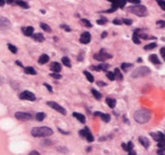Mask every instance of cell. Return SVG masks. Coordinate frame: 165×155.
<instances>
[{
    "instance_id": "1",
    "label": "cell",
    "mask_w": 165,
    "mask_h": 155,
    "mask_svg": "<svg viewBox=\"0 0 165 155\" xmlns=\"http://www.w3.org/2000/svg\"><path fill=\"white\" fill-rule=\"evenodd\" d=\"M134 118L139 124H146L151 119V111L145 108L138 109L137 111H135L134 113Z\"/></svg>"
},
{
    "instance_id": "2",
    "label": "cell",
    "mask_w": 165,
    "mask_h": 155,
    "mask_svg": "<svg viewBox=\"0 0 165 155\" xmlns=\"http://www.w3.org/2000/svg\"><path fill=\"white\" fill-rule=\"evenodd\" d=\"M53 134V131L48 127H35L32 129V135L34 137H48Z\"/></svg>"
},
{
    "instance_id": "3",
    "label": "cell",
    "mask_w": 165,
    "mask_h": 155,
    "mask_svg": "<svg viewBox=\"0 0 165 155\" xmlns=\"http://www.w3.org/2000/svg\"><path fill=\"white\" fill-rule=\"evenodd\" d=\"M128 11L135 14L136 16H138V17H145V16L148 14V13H147L146 7H145V6L139 5V4H138V5L133 6V7H129Z\"/></svg>"
},
{
    "instance_id": "4",
    "label": "cell",
    "mask_w": 165,
    "mask_h": 155,
    "mask_svg": "<svg viewBox=\"0 0 165 155\" xmlns=\"http://www.w3.org/2000/svg\"><path fill=\"white\" fill-rule=\"evenodd\" d=\"M149 74H151L149 67H147V66H140V67H137L136 70L134 71L132 76L133 78H144V76H147V75Z\"/></svg>"
},
{
    "instance_id": "5",
    "label": "cell",
    "mask_w": 165,
    "mask_h": 155,
    "mask_svg": "<svg viewBox=\"0 0 165 155\" xmlns=\"http://www.w3.org/2000/svg\"><path fill=\"white\" fill-rule=\"evenodd\" d=\"M94 59H96L97 61H100V62H103L106 61V60H108V59H111L112 57V55L111 54H109L108 52L106 51V50H101L99 53H97V54H94Z\"/></svg>"
},
{
    "instance_id": "6",
    "label": "cell",
    "mask_w": 165,
    "mask_h": 155,
    "mask_svg": "<svg viewBox=\"0 0 165 155\" xmlns=\"http://www.w3.org/2000/svg\"><path fill=\"white\" fill-rule=\"evenodd\" d=\"M19 98L22 100H29V101H35L36 100L35 94L32 93L30 91H23L22 93L19 94Z\"/></svg>"
},
{
    "instance_id": "7",
    "label": "cell",
    "mask_w": 165,
    "mask_h": 155,
    "mask_svg": "<svg viewBox=\"0 0 165 155\" xmlns=\"http://www.w3.org/2000/svg\"><path fill=\"white\" fill-rule=\"evenodd\" d=\"M47 106H50L51 108H53V109H55L56 111H59L60 113H62V115H66V110H65L63 107H61L59 103H56V102H54V101H48L47 102Z\"/></svg>"
},
{
    "instance_id": "8",
    "label": "cell",
    "mask_w": 165,
    "mask_h": 155,
    "mask_svg": "<svg viewBox=\"0 0 165 155\" xmlns=\"http://www.w3.org/2000/svg\"><path fill=\"white\" fill-rule=\"evenodd\" d=\"M15 117L17 118L18 120H23V122H26V120H30L32 119V115L27 113H22V111H18V113H15Z\"/></svg>"
},
{
    "instance_id": "9",
    "label": "cell",
    "mask_w": 165,
    "mask_h": 155,
    "mask_svg": "<svg viewBox=\"0 0 165 155\" xmlns=\"http://www.w3.org/2000/svg\"><path fill=\"white\" fill-rule=\"evenodd\" d=\"M90 41H91V35H90V33L84 32V33L81 34L80 42L82 43V44H88V43H90Z\"/></svg>"
},
{
    "instance_id": "10",
    "label": "cell",
    "mask_w": 165,
    "mask_h": 155,
    "mask_svg": "<svg viewBox=\"0 0 165 155\" xmlns=\"http://www.w3.org/2000/svg\"><path fill=\"white\" fill-rule=\"evenodd\" d=\"M10 26V23H9V20L6 18V17H0V28L2 29H6V28H8Z\"/></svg>"
},
{
    "instance_id": "11",
    "label": "cell",
    "mask_w": 165,
    "mask_h": 155,
    "mask_svg": "<svg viewBox=\"0 0 165 155\" xmlns=\"http://www.w3.org/2000/svg\"><path fill=\"white\" fill-rule=\"evenodd\" d=\"M94 116H96V117H100L101 119H102L103 122H110V115L100 113V111H97V113H94Z\"/></svg>"
},
{
    "instance_id": "12",
    "label": "cell",
    "mask_w": 165,
    "mask_h": 155,
    "mask_svg": "<svg viewBox=\"0 0 165 155\" xmlns=\"http://www.w3.org/2000/svg\"><path fill=\"white\" fill-rule=\"evenodd\" d=\"M109 1L112 4V6H116L118 8H123L126 5V0H109Z\"/></svg>"
},
{
    "instance_id": "13",
    "label": "cell",
    "mask_w": 165,
    "mask_h": 155,
    "mask_svg": "<svg viewBox=\"0 0 165 155\" xmlns=\"http://www.w3.org/2000/svg\"><path fill=\"white\" fill-rule=\"evenodd\" d=\"M151 136L155 139V141L160 142L161 139H163L164 138V134H162V133L157 132V133H151Z\"/></svg>"
},
{
    "instance_id": "14",
    "label": "cell",
    "mask_w": 165,
    "mask_h": 155,
    "mask_svg": "<svg viewBox=\"0 0 165 155\" xmlns=\"http://www.w3.org/2000/svg\"><path fill=\"white\" fill-rule=\"evenodd\" d=\"M22 30H23V33L25 34L26 36H33V35H34V28L30 27V26H29V27H24Z\"/></svg>"
},
{
    "instance_id": "15",
    "label": "cell",
    "mask_w": 165,
    "mask_h": 155,
    "mask_svg": "<svg viewBox=\"0 0 165 155\" xmlns=\"http://www.w3.org/2000/svg\"><path fill=\"white\" fill-rule=\"evenodd\" d=\"M48 61H50V56H48V55H46V54H43V55H41V56H39V59H38V63H39L41 65H43V64L47 63Z\"/></svg>"
},
{
    "instance_id": "16",
    "label": "cell",
    "mask_w": 165,
    "mask_h": 155,
    "mask_svg": "<svg viewBox=\"0 0 165 155\" xmlns=\"http://www.w3.org/2000/svg\"><path fill=\"white\" fill-rule=\"evenodd\" d=\"M139 143H140V144H142V145L144 146L145 148H148V147H149V141H148V139H147L145 136H140V137H139Z\"/></svg>"
},
{
    "instance_id": "17",
    "label": "cell",
    "mask_w": 165,
    "mask_h": 155,
    "mask_svg": "<svg viewBox=\"0 0 165 155\" xmlns=\"http://www.w3.org/2000/svg\"><path fill=\"white\" fill-rule=\"evenodd\" d=\"M92 69L93 70H102V71H107L108 69H109V65L107 64V63H101V64H99V66H92Z\"/></svg>"
},
{
    "instance_id": "18",
    "label": "cell",
    "mask_w": 165,
    "mask_h": 155,
    "mask_svg": "<svg viewBox=\"0 0 165 155\" xmlns=\"http://www.w3.org/2000/svg\"><path fill=\"white\" fill-rule=\"evenodd\" d=\"M73 117H75L77 119H78L79 122H81L82 124H84L85 122V117L83 116L82 113H73Z\"/></svg>"
},
{
    "instance_id": "19",
    "label": "cell",
    "mask_w": 165,
    "mask_h": 155,
    "mask_svg": "<svg viewBox=\"0 0 165 155\" xmlns=\"http://www.w3.org/2000/svg\"><path fill=\"white\" fill-rule=\"evenodd\" d=\"M33 38L35 39V41H37V42H44V35H42L41 33H37V34H34L33 35Z\"/></svg>"
},
{
    "instance_id": "20",
    "label": "cell",
    "mask_w": 165,
    "mask_h": 155,
    "mask_svg": "<svg viewBox=\"0 0 165 155\" xmlns=\"http://www.w3.org/2000/svg\"><path fill=\"white\" fill-rule=\"evenodd\" d=\"M106 102H107V105H108V107H110V108H115L116 100L114 98H107Z\"/></svg>"
},
{
    "instance_id": "21",
    "label": "cell",
    "mask_w": 165,
    "mask_h": 155,
    "mask_svg": "<svg viewBox=\"0 0 165 155\" xmlns=\"http://www.w3.org/2000/svg\"><path fill=\"white\" fill-rule=\"evenodd\" d=\"M149 61H151L152 63L156 64V65H158V64H160V60H158L157 55H155V54H152V55H149Z\"/></svg>"
},
{
    "instance_id": "22",
    "label": "cell",
    "mask_w": 165,
    "mask_h": 155,
    "mask_svg": "<svg viewBox=\"0 0 165 155\" xmlns=\"http://www.w3.org/2000/svg\"><path fill=\"white\" fill-rule=\"evenodd\" d=\"M133 64L132 63H123L121 64V69L125 71V72H128L130 69H133Z\"/></svg>"
},
{
    "instance_id": "23",
    "label": "cell",
    "mask_w": 165,
    "mask_h": 155,
    "mask_svg": "<svg viewBox=\"0 0 165 155\" xmlns=\"http://www.w3.org/2000/svg\"><path fill=\"white\" fill-rule=\"evenodd\" d=\"M85 131H87V134H85V138H87V141L90 142V143L93 142V139H94V138H93V135H92L91 132L89 131V128H88V127L85 128Z\"/></svg>"
},
{
    "instance_id": "24",
    "label": "cell",
    "mask_w": 165,
    "mask_h": 155,
    "mask_svg": "<svg viewBox=\"0 0 165 155\" xmlns=\"http://www.w3.org/2000/svg\"><path fill=\"white\" fill-rule=\"evenodd\" d=\"M25 73H26V74L35 75L36 74V71H35V69L32 67V66H28V67H25Z\"/></svg>"
},
{
    "instance_id": "25",
    "label": "cell",
    "mask_w": 165,
    "mask_h": 155,
    "mask_svg": "<svg viewBox=\"0 0 165 155\" xmlns=\"http://www.w3.org/2000/svg\"><path fill=\"white\" fill-rule=\"evenodd\" d=\"M52 71H53V72H57V73H60L61 72V64L60 63H54V64L52 65Z\"/></svg>"
},
{
    "instance_id": "26",
    "label": "cell",
    "mask_w": 165,
    "mask_h": 155,
    "mask_svg": "<svg viewBox=\"0 0 165 155\" xmlns=\"http://www.w3.org/2000/svg\"><path fill=\"white\" fill-rule=\"evenodd\" d=\"M115 75L118 81H123V79H124V76H123V74H121V72H120L119 69H115Z\"/></svg>"
},
{
    "instance_id": "27",
    "label": "cell",
    "mask_w": 165,
    "mask_h": 155,
    "mask_svg": "<svg viewBox=\"0 0 165 155\" xmlns=\"http://www.w3.org/2000/svg\"><path fill=\"white\" fill-rule=\"evenodd\" d=\"M83 73H84V75L87 76V79H88V81H89V82H93V81H94V78H93V75H92L90 72H88V71H84Z\"/></svg>"
},
{
    "instance_id": "28",
    "label": "cell",
    "mask_w": 165,
    "mask_h": 155,
    "mask_svg": "<svg viewBox=\"0 0 165 155\" xmlns=\"http://www.w3.org/2000/svg\"><path fill=\"white\" fill-rule=\"evenodd\" d=\"M16 2H17V5L20 6L22 8H25V9H28V8H29V6H28V4H26V2H24V1H22V0H17Z\"/></svg>"
},
{
    "instance_id": "29",
    "label": "cell",
    "mask_w": 165,
    "mask_h": 155,
    "mask_svg": "<svg viewBox=\"0 0 165 155\" xmlns=\"http://www.w3.org/2000/svg\"><path fill=\"white\" fill-rule=\"evenodd\" d=\"M46 117V115L44 113H36V120H38V122H42V120H44Z\"/></svg>"
},
{
    "instance_id": "30",
    "label": "cell",
    "mask_w": 165,
    "mask_h": 155,
    "mask_svg": "<svg viewBox=\"0 0 165 155\" xmlns=\"http://www.w3.org/2000/svg\"><path fill=\"white\" fill-rule=\"evenodd\" d=\"M91 92H92V94H93V97H94L97 100H100V99H101V93H100V92H98L96 89H92Z\"/></svg>"
},
{
    "instance_id": "31",
    "label": "cell",
    "mask_w": 165,
    "mask_h": 155,
    "mask_svg": "<svg viewBox=\"0 0 165 155\" xmlns=\"http://www.w3.org/2000/svg\"><path fill=\"white\" fill-rule=\"evenodd\" d=\"M62 62H63V64H64L65 66L71 67V61H70L69 57H62Z\"/></svg>"
},
{
    "instance_id": "32",
    "label": "cell",
    "mask_w": 165,
    "mask_h": 155,
    "mask_svg": "<svg viewBox=\"0 0 165 155\" xmlns=\"http://www.w3.org/2000/svg\"><path fill=\"white\" fill-rule=\"evenodd\" d=\"M107 76L110 81H115L116 80V75L115 72H107Z\"/></svg>"
},
{
    "instance_id": "33",
    "label": "cell",
    "mask_w": 165,
    "mask_h": 155,
    "mask_svg": "<svg viewBox=\"0 0 165 155\" xmlns=\"http://www.w3.org/2000/svg\"><path fill=\"white\" fill-rule=\"evenodd\" d=\"M133 41H134V43H135V44H140V39H139V36L137 35V33H134Z\"/></svg>"
},
{
    "instance_id": "34",
    "label": "cell",
    "mask_w": 165,
    "mask_h": 155,
    "mask_svg": "<svg viewBox=\"0 0 165 155\" xmlns=\"http://www.w3.org/2000/svg\"><path fill=\"white\" fill-rule=\"evenodd\" d=\"M8 48L10 50V52L13 53V54H16L17 53V47L13 45V44H8Z\"/></svg>"
},
{
    "instance_id": "35",
    "label": "cell",
    "mask_w": 165,
    "mask_h": 155,
    "mask_svg": "<svg viewBox=\"0 0 165 155\" xmlns=\"http://www.w3.org/2000/svg\"><path fill=\"white\" fill-rule=\"evenodd\" d=\"M41 27H42V29H43V30H45L46 33H50V32H51V28L48 27V25H46V24L42 23L41 24Z\"/></svg>"
},
{
    "instance_id": "36",
    "label": "cell",
    "mask_w": 165,
    "mask_h": 155,
    "mask_svg": "<svg viewBox=\"0 0 165 155\" xmlns=\"http://www.w3.org/2000/svg\"><path fill=\"white\" fill-rule=\"evenodd\" d=\"M123 148H124L125 151H126V152H130V151H133V147H130V145H129V144H125V143H123Z\"/></svg>"
},
{
    "instance_id": "37",
    "label": "cell",
    "mask_w": 165,
    "mask_h": 155,
    "mask_svg": "<svg viewBox=\"0 0 165 155\" xmlns=\"http://www.w3.org/2000/svg\"><path fill=\"white\" fill-rule=\"evenodd\" d=\"M81 23H82L85 27H90V28L92 27V24L90 23L89 20H87V19H81Z\"/></svg>"
},
{
    "instance_id": "38",
    "label": "cell",
    "mask_w": 165,
    "mask_h": 155,
    "mask_svg": "<svg viewBox=\"0 0 165 155\" xmlns=\"http://www.w3.org/2000/svg\"><path fill=\"white\" fill-rule=\"evenodd\" d=\"M97 23L99 24V25H105V24L108 23V19H107V18H101V19H98V20H97Z\"/></svg>"
},
{
    "instance_id": "39",
    "label": "cell",
    "mask_w": 165,
    "mask_h": 155,
    "mask_svg": "<svg viewBox=\"0 0 165 155\" xmlns=\"http://www.w3.org/2000/svg\"><path fill=\"white\" fill-rule=\"evenodd\" d=\"M51 76L54 78V79H61V78H62V75H61L60 73H57V72H53V73H51Z\"/></svg>"
},
{
    "instance_id": "40",
    "label": "cell",
    "mask_w": 165,
    "mask_h": 155,
    "mask_svg": "<svg viewBox=\"0 0 165 155\" xmlns=\"http://www.w3.org/2000/svg\"><path fill=\"white\" fill-rule=\"evenodd\" d=\"M156 2L158 4V6H160V7H161V8H162V9L165 10V1H163V0H157Z\"/></svg>"
},
{
    "instance_id": "41",
    "label": "cell",
    "mask_w": 165,
    "mask_h": 155,
    "mask_svg": "<svg viewBox=\"0 0 165 155\" xmlns=\"http://www.w3.org/2000/svg\"><path fill=\"white\" fill-rule=\"evenodd\" d=\"M155 47H156V44H155V43H153V44L146 45V46H145V50H146V51H148V50H152V48H155Z\"/></svg>"
},
{
    "instance_id": "42",
    "label": "cell",
    "mask_w": 165,
    "mask_h": 155,
    "mask_svg": "<svg viewBox=\"0 0 165 155\" xmlns=\"http://www.w3.org/2000/svg\"><path fill=\"white\" fill-rule=\"evenodd\" d=\"M157 25H158V27H162V28H163V27H165V22L164 20H158V22H157Z\"/></svg>"
},
{
    "instance_id": "43",
    "label": "cell",
    "mask_w": 165,
    "mask_h": 155,
    "mask_svg": "<svg viewBox=\"0 0 165 155\" xmlns=\"http://www.w3.org/2000/svg\"><path fill=\"white\" fill-rule=\"evenodd\" d=\"M123 23L126 24V25H132L133 24V20L132 19H123Z\"/></svg>"
},
{
    "instance_id": "44",
    "label": "cell",
    "mask_w": 165,
    "mask_h": 155,
    "mask_svg": "<svg viewBox=\"0 0 165 155\" xmlns=\"http://www.w3.org/2000/svg\"><path fill=\"white\" fill-rule=\"evenodd\" d=\"M161 54H162L163 60L165 61V47H162V48H161Z\"/></svg>"
},
{
    "instance_id": "45",
    "label": "cell",
    "mask_w": 165,
    "mask_h": 155,
    "mask_svg": "<svg viewBox=\"0 0 165 155\" xmlns=\"http://www.w3.org/2000/svg\"><path fill=\"white\" fill-rule=\"evenodd\" d=\"M158 146H160V147H164V146H165V138L161 139L160 143H158Z\"/></svg>"
},
{
    "instance_id": "46",
    "label": "cell",
    "mask_w": 165,
    "mask_h": 155,
    "mask_svg": "<svg viewBox=\"0 0 165 155\" xmlns=\"http://www.w3.org/2000/svg\"><path fill=\"white\" fill-rule=\"evenodd\" d=\"M129 2H132V4H135V5H138V4H140V0H127Z\"/></svg>"
},
{
    "instance_id": "47",
    "label": "cell",
    "mask_w": 165,
    "mask_h": 155,
    "mask_svg": "<svg viewBox=\"0 0 165 155\" xmlns=\"http://www.w3.org/2000/svg\"><path fill=\"white\" fill-rule=\"evenodd\" d=\"M61 28L65 29L66 32H70V30H71V28H70L69 26H66V25H62V26H61Z\"/></svg>"
},
{
    "instance_id": "48",
    "label": "cell",
    "mask_w": 165,
    "mask_h": 155,
    "mask_svg": "<svg viewBox=\"0 0 165 155\" xmlns=\"http://www.w3.org/2000/svg\"><path fill=\"white\" fill-rule=\"evenodd\" d=\"M121 23H123V20H119V19H115V20H114V24H115V25H120Z\"/></svg>"
},
{
    "instance_id": "49",
    "label": "cell",
    "mask_w": 165,
    "mask_h": 155,
    "mask_svg": "<svg viewBox=\"0 0 165 155\" xmlns=\"http://www.w3.org/2000/svg\"><path fill=\"white\" fill-rule=\"evenodd\" d=\"M44 85H45L46 88L48 89V91H50V92H52V91H53V89H52V87H51L50 85H47V83H44Z\"/></svg>"
},
{
    "instance_id": "50",
    "label": "cell",
    "mask_w": 165,
    "mask_h": 155,
    "mask_svg": "<svg viewBox=\"0 0 165 155\" xmlns=\"http://www.w3.org/2000/svg\"><path fill=\"white\" fill-rule=\"evenodd\" d=\"M29 154H30V155H35V154L38 155V154H39V153H38V152H36V151H33V152H30Z\"/></svg>"
},
{
    "instance_id": "51",
    "label": "cell",
    "mask_w": 165,
    "mask_h": 155,
    "mask_svg": "<svg viewBox=\"0 0 165 155\" xmlns=\"http://www.w3.org/2000/svg\"><path fill=\"white\" fill-rule=\"evenodd\" d=\"M5 0H0V6H1V7H4V6H5Z\"/></svg>"
},
{
    "instance_id": "52",
    "label": "cell",
    "mask_w": 165,
    "mask_h": 155,
    "mask_svg": "<svg viewBox=\"0 0 165 155\" xmlns=\"http://www.w3.org/2000/svg\"><path fill=\"white\" fill-rule=\"evenodd\" d=\"M16 64H17V65H19V66H23V64H22V62H20V61H18V60H17V61H16Z\"/></svg>"
},
{
    "instance_id": "53",
    "label": "cell",
    "mask_w": 165,
    "mask_h": 155,
    "mask_svg": "<svg viewBox=\"0 0 165 155\" xmlns=\"http://www.w3.org/2000/svg\"><path fill=\"white\" fill-rule=\"evenodd\" d=\"M107 35H108V34L106 33V32H103V33H102V35H101V37H102V38H105L106 36H107Z\"/></svg>"
},
{
    "instance_id": "54",
    "label": "cell",
    "mask_w": 165,
    "mask_h": 155,
    "mask_svg": "<svg viewBox=\"0 0 165 155\" xmlns=\"http://www.w3.org/2000/svg\"><path fill=\"white\" fill-rule=\"evenodd\" d=\"M7 2L8 4H13V2H15V0H7Z\"/></svg>"
},
{
    "instance_id": "55",
    "label": "cell",
    "mask_w": 165,
    "mask_h": 155,
    "mask_svg": "<svg viewBox=\"0 0 165 155\" xmlns=\"http://www.w3.org/2000/svg\"><path fill=\"white\" fill-rule=\"evenodd\" d=\"M129 154H130V155H134V154H136V152H134V151H130V152H129Z\"/></svg>"
},
{
    "instance_id": "56",
    "label": "cell",
    "mask_w": 165,
    "mask_h": 155,
    "mask_svg": "<svg viewBox=\"0 0 165 155\" xmlns=\"http://www.w3.org/2000/svg\"><path fill=\"white\" fill-rule=\"evenodd\" d=\"M97 85H105V83H103V82H98Z\"/></svg>"
}]
</instances>
